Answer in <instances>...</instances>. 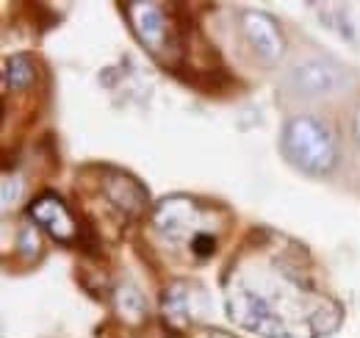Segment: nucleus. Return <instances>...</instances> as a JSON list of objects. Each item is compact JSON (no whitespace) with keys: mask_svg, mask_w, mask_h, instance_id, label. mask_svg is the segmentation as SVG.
<instances>
[{"mask_svg":"<svg viewBox=\"0 0 360 338\" xmlns=\"http://www.w3.org/2000/svg\"><path fill=\"white\" fill-rule=\"evenodd\" d=\"M288 81L305 97H327L349 84V73L333 58H308L291 70Z\"/></svg>","mask_w":360,"mask_h":338,"instance_id":"obj_5","label":"nucleus"},{"mask_svg":"<svg viewBox=\"0 0 360 338\" xmlns=\"http://www.w3.org/2000/svg\"><path fill=\"white\" fill-rule=\"evenodd\" d=\"M28 213H31L34 225H39L42 230H47L56 242H61V244H72V242H75V236H78V222H75V216L70 213L67 203H64L61 197L45 192L42 197H37V200L31 203Z\"/></svg>","mask_w":360,"mask_h":338,"instance_id":"obj_7","label":"nucleus"},{"mask_svg":"<svg viewBox=\"0 0 360 338\" xmlns=\"http://www.w3.org/2000/svg\"><path fill=\"white\" fill-rule=\"evenodd\" d=\"M153 227L169 244V250L186 253L194 261H205L217 253L222 213L202 206L194 197L175 194L158 203V208L153 211Z\"/></svg>","mask_w":360,"mask_h":338,"instance_id":"obj_2","label":"nucleus"},{"mask_svg":"<svg viewBox=\"0 0 360 338\" xmlns=\"http://www.w3.org/2000/svg\"><path fill=\"white\" fill-rule=\"evenodd\" d=\"M37 64L31 56H8L6 64H3V81L6 89H14V92H22V89H31L37 84Z\"/></svg>","mask_w":360,"mask_h":338,"instance_id":"obj_9","label":"nucleus"},{"mask_svg":"<svg viewBox=\"0 0 360 338\" xmlns=\"http://www.w3.org/2000/svg\"><path fill=\"white\" fill-rule=\"evenodd\" d=\"M241 31L244 39L252 47V53L264 61V64H277L285 53V39L283 31L277 25V20L269 17L266 11H244L241 14Z\"/></svg>","mask_w":360,"mask_h":338,"instance_id":"obj_6","label":"nucleus"},{"mask_svg":"<svg viewBox=\"0 0 360 338\" xmlns=\"http://www.w3.org/2000/svg\"><path fill=\"white\" fill-rule=\"evenodd\" d=\"M128 23L134 28L136 39L141 47L161 64H175L183 56V37L180 28L175 25L169 8L164 3H153V0H134L125 6Z\"/></svg>","mask_w":360,"mask_h":338,"instance_id":"obj_4","label":"nucleus"},{"mask_svg":"<svg viewBox=\"0 0 360 338\" xmlns=\"http://www.w3.org/2000/svg\"><path fill=\"white\" fill-rule=\"evenodd\" d=\"M352 136H355V142L360 144V106L355 108V117H352Z\"/></svg>","mask_w":360,"mask_h":338,"instance_id":"obj_10","label":"nucleus"},{"mask_svg":"<svg viewBox=\"0 0 360 338\" xmlns=\"http://www.w3.org/2000/svg\"><path fill=\"white\" fill-rule=\"evenodd\" d=\"M280 150L288 164L314 177L330 175L338 164V142L333 130L308 114L285 123L280 136Z\"/></svg>","mask_w":360,"mask_h":338,"instance_id":"obj_3","label":"nucleus"},{"mask_svg":"<svg viewBox=\"0 0 360 338\" xmlns=\"http://www.w3.org/2000/svg\"><path fill=\"white\" fill-rule=\"evenodd\" d=\"M227 316L264 338H324L344 313L302 272V258L283 250V242L264 239L233 261L225 280Z\"/></svg>","mask_w":360,"mask_h":338,"instance_id":"obj_1","label":"nucleus"},{"mask_svg":"<svg viewBox=\"0 0 360 338\" xmlns=\"http://www.w3.org/2000/svg\"><path fill=\"white\" fill-rule=\"evenodd\" d=\"M103 189H105V197L122 213L141 216V213L147 211V192H144V186L136 180L134 175L111 169L103 177Z\"/></svg>","mask_w":360,"mask_h":338,"instance_id":"obj_8","label":"nucleus"}]
</instances>
